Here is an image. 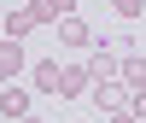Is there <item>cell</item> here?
Masks as SVG:
<instances>
[{"instance_id":"cell-1","label":"cell","mask_w":146,"mask_h":123,"mask_svg":"<svg viewBox=\"0 0 146 123\" xmlns=\"http://www.w3.org/2000/svg\"><path fill=\"white\" fill-rule=\"evenodd\" d=\"M35 6H6V18H0V35H6V41H23V35L35 29Z\"/></svg>"},{"instance_id":"cell-2","label":"cell","mask_w":146,"mask_h":123,"mask_svg":"<svg viewBox=\"0 0 146 123\" xmlns=\"http://www.w3.org/2000/svg\"><path fill=\"white\" fill-rule=\"evenodd\" d=\"M88 88H94V70H88V65H64V76H58V100H82Z\"/></svg>"},{"instance_id":"cell-3","label":"cell","mask_w":146,"mask_h":123,"mask_svg":"<svg viewBox=\"0 0 146 123\" xmlns=\"http://www.w3.org/2000/svg\"><path fill=\"white\" fill-rule=\"evenodd\" d=\"M29 112H35V94H23L18 82H6V88H0V117L18 123V117H29Z\"/></svg>"},{"instance_id":"cell-4","label":"cell","mask_w":146,"mask_h":123,"mask_svg":"<svg viewBox=\"0 0 146 123\" xmlns=\"http://www.w3.org/2000/svg\"><path fill=\"white\" fill-rule=\"evenodd\" d=\"M100 47H105V41H100ZM88 70H94V82H117L123 53H111V47H105V53H88Z\"/></svg>"},{"instance_id":"cell-5","label":"cell","mask_w":146,"mask_h":123,"mask_svg":"<svg viewBox=\"0 0 146 123\" xmlns=\"http://www.w3.org/2000/svg\"><path fill=\"white\" fill-rule=\"evenodd\" d=\"M18 70H23V47L0 35V88H6V82H18Z\"/></svg>"},{"instance_id":"cell-6","label":"cell","mask_w":146,"mask_h":123,"mask_svg":"<svg viewBox=\"0 0 146 123\" xmlns=\"http://www.w3.org/2000/svg\"><path fill=\"white\" fill-rule=\"evenodd\" d=\"M58 76H64V65H58V59H41V65L29 70V82H35V94H58Z\"/></svg>"},{"instance_id":"cell-7","label":"cell","mask_w":146,"mask_h":123,"mask_svg":"<svg viewBox=\"0 0 146 123\" xmlns=\"http://www.w3.org/2000/svg\"><path fill=\"white\" fill-rule=\"evenodd\" d=\"M88 100L100 106V112H123V82H94Z\"/></svg>"},{"instance_id":"cell-8","label":"cell","mask_w":146,"mask_h":123,"mask_svg":"<svg viewBox=\"0 0 146 123\" xmlns=\"http://www.w3.org/2000/svg\"><path fill=\"white\" fill-rule=\"evenodd\" d=\"M29 6H35V18H41V23H58V18H76L82 0H29Z\"/></svg>"},{"instance_id":"cell-9","label":"cell","mask_w":146,"mask_h":123,"mask_svg":"<svg viewBox=\"0 0 146 123\" xmlns=\"http://www.w3.org/2000/svg\"><path fill=\"white\" fill-rule=\"evenodd\" d=\"M58 41H64V47H88V41H94V29H88L82 18H58Z\"/></svg>"},{"instance_id":"cell-10","label":"cell","mask_w":146,"mask_h":123,"mask_svg":"<svg viewBox=\"0 0 146 123\" xmlns=\"http://www.w3.org/2000/svg\"><path fill=\"white\" fill-rule=\"evenodd\" d=\"M117 82H123V88H146V59H140V53H123V70H117Z\"/></svg>"},{"instance_id":"cell-11","label":"cell","mask_w":146,"mask_h":123,"mask_svg":"<svg viewBox=\"0 0 146 123\" xmlns=\"http://www.w3.org/2000/svg\"><path fill=\"white\" fill-rule=\"evenodd\" d=\"M111 12H117V18H140V12H146V0H111Z\"/></svg>"},{"instance_id":"cell-12","label":"cell","mask_w":146,"mask_h":123,"mask_svg":"<svg viewBox=\"0 0 146 123\" xmlns=\"http://www.w3.org/2000/svg\"><path fill=\"white\" fill-rule=\"evenodd\" d=\"M105 47H111V53H135V35H129V29H117V35H111Z\"/></svg>"},{"instance_id":"cell-13","label":"cell","mask_w":146,"mask_h":123,"mask_svg":"<svg viewBox=\"0 0 146 123\" xmlns=\"http://www.w3.org/2000/svg\"><path fill=\"white\" fill-rule=\"evenodd\" d=\"M129 112H135V117H146V88H135V100H129Z\"/></svg>"},{"instance_id":"cell-14","label":"cell","mask_w":146,"mask_h":123,"mask_svg":"<svg viewBox=\"0 0 146 123\" xmlns=\"http://www.w3.org/2000/svg\"><path fill=\"white\" fill-rule=\"evenodd\" d=\"M105 123H140V117H135V112L123 106V112H105Z\"/></svg>"},{"instance_id":"cell-15","label":"cell","mask_w":146,"mask_h":123,"mask_svg":"<svg viewBox=\"0 0 146 123\" xmlns=\"http://www.w3.org/2000/svg\"><path fill=\"white\" fill-rule=\"evenodd\" d=\"M18 123H41V117H35V112H29V117H18Z\"/></svg>"},{"instance_id":"cell-16","label":"cell","mask_w":146,"mask_h":123,"mask_svg":"<svg viewBox=\"0 0 146 123\" xmlns=\"http://www.w3.org/2000/svg\"><path fill=\"white\" fill-rule=\"evenodd\" d=\"M0 123H6V117H0Z\"/></svg>"}]
</instances>
